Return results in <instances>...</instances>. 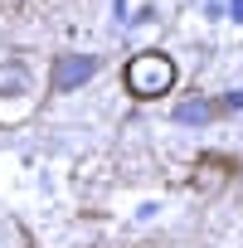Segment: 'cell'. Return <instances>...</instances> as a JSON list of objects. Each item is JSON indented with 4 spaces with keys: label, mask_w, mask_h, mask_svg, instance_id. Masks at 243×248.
Listing matches in <instances>:
<instances>
[{
    "label": "cell",
    "mask_w": 243,
    "mask_h": 248,
    "mask_svg": "<svg viewBox=\"0 0 243 248\" xmlns=\"http://www.w3.org/2000/svg\"><path fill=\"white\" fill-rule=\"evenodd\" d=\"M122 78H127V93H132V97L151 102V97H161V93H170V88H175L180 68H175V59H170V54H161V49H141V54H132V59H127Z\"/></svg>",
    "instance_id": "1"
},
{
    "label": "cell",
    "mask_w": 243,
    "mask_h": 248,
    "mask_svg": "<svg viewBox=\"0 0 243 248\" xmlns=\"http://www.w3.org/2000/svg\"><path fill=\"white\" fill-rule=\"evenodd\" d=\"M97 73V54H59L49 68V88L54 93H73L78 83H88Z\"/></svg>",
    "instance_id": "2"
},
{
    "label": "cell",
    "mask_w": 243,
    "mask_h": 248,
    "mask_svg": "<svg viewBox=\"0 0 243 248\" xmlns=\"http://www.w3.org/2000/svg\"><path fill=\"white\" fill-rule=\"evenodd\" d=\"M233 170H238V161H228V156H214V151H209V156H199V166H195V185H199L204 195H214Z\"/></svg>",
    "instance_id": "3"
},
{
    "label": "cell",
    "mask_w": 243,
    "mask_h": 248,
    "mask_svg": "<svg viewBox=\"0 0 243 248\" xmlns=\"http://www.w3.org/2000/svg\"><path fill=\"white\" fill-rule=\"evenodd\" d=\"M214 117H219V102H209V97H190L175 107V122H185V127H204Z\"/></svg>",
    "instance_id": "4"
},
{
    "label": "cell",
    "mask_w": 243,
    "mask_h": 248,
    "mask_svg": "<svg viewBox=\"0 0 243 248\" xmlns=\"http://www.w3.org/2000/svg\"><path fill=\"white\" fill-rule=\"evenodd\" d=\"M0 88H30V73H25L20 63H10V68H0Z\"/></svg>",
    "instance_id": "5"
},
{
    "label": "cell",
    "mask_w": 243,
    "mask_h": 248,
    "mask_svg": "<svg viewBox=\"0 0 243 248\" xmlns=\"http://www.w3.org/2000/svg\"><path fill=\"white\" fill-rule=\"evenodd\" d=\"M243 107V93H228V97H219V112H238Z\"/></svg>",
    "instance_id": "6"
},
{
    "label": "cell",
    "mask_w": 243,
    "mask_h": 248,
    "mask_svg": "<svg viewBox=\"0 0 243 248\" xmlns=\"http://www.w3.org/2000/svg\"><path fill=\"white\" fill-rule=\"evenodd\" d=\"M204 10H209V20H219L224 15V0H204Z\"/></svg>",
    "instance_id": "7"
},
{
    "label": "cell",
    "mask_w": 243,
    "mask_h": 248,
    "mask_svg": "<svg viewBox=\"0 0 243 248\" xmlns=\"http://www.w3.org/2000/svg\"><path fill=\"white\" fill-rule=\"evenodd\" d=\"M228 10H233V20H243V0H228Z\"/></svg>",
    "instance_id": "8"
}]
</instances>
